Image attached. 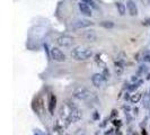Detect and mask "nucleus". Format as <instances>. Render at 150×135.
<instances>
[{
  "mask_svg": "<svg viewBox=\"0 0 150 135\" xmlns=\"http://www.w3.org/2000/svg\"><path fill=\"white\" fill-rule=\"evenodd\" d=\"M142 98V94H140V92H137L134 95H132L131 98H130V101L132 103V104H137V103H139L140 101V99Z\"/></svg>",
  "mask_w": 150,
  "mask_h": 135,
  "instance_id": "obj_12",
  "label": "nucleus"
},
{
  "mask_svg": "<svg viewBox=\"0 0 150 135\" xmlns=\"http://www.w3.org/2000/svg\"><path fill=\"white\" fill-rule=\"evenodd\" d=\"M91 82L96 88H104L106 84V77L103 73H95L91 77Z\"/></svg>",
  "mask_w": 150,
  "mask_h": 135,
  "instance_id": "obj_4",
  "label": "nucleus"
},
{
  "mask_svg": "<svg viewBox=\"0 0 150 135\" xmlns=\"http://www.w3.org/2000/svg\"><path fill=\"white\" fill-rule=\"evenodd\" d=\"M99 25L102 26V27H104V28H113L114 26H115V24L113 22H111V20H103V22H99Z\"/></svg>",
  "mask_w": 150,
  "mask_h": 135,
  "instance_id": "obj_13",
  "label": "nucleus"
},
{
  "mask_svg": "<svg viewBox=\"0 0 150 135\" xmlns=\"http://www.w3.org/2000/svg\"><path fill=\"white\" fill-rule=\"evenodd\" d=\"M51 58H52L53 61H57V62H64V61L67 60V58H66V54L62 52L61 50H59L58 47H53L51 49Z\"/></svg>",
  "mask_w": 150,
  "mask_h": 135,
  "instance_id": "obj_5",
  "label": "nucleus"
},
{
  "mask_svg": "<svg viewBox=\"0 0 150 135\" xmlns=\"http://www.w3.org/2000/svg\"><path fill=\"white\" fill-rule=\"evenodd\" d=\"M83 117V114L78 109V108H72V110L70 112V115H69V117H68V122L69 123H76V122H78V120H80Z\"/></svg>",
  "mask_w": 150,
  "mask_h": 135,
  "instance_id": "obj_7",
  "label": "nucleus"
},
{
  "mask_svg": "<svg viewBox=\"0 0 150 135\" xmlns=\"http://www.w3.org/2000/svg\"><path fill=\"white\" fill-rule=\"evenodd\" d=\"M147 67L146 65H141V67L139 68V71H138V75H144L146 72H147Z\"/></svg>",
  "mask_w": 150,
  "mask_h": 135,
  "instance_id": "obj_18",
  "label": "nucleus"
},
{
  "mask_svg": "<svg viewBox=\"0 0 150 135\" xmlns=\"http://www.w3.org/2000/svg\"><path fill=\"white\" fill-rule=\"evenodd\" d=\"M143 61H144V62H150V55L149 54H147V55H144V56H143Z\"/></svg>",
  "mask_w": 150,
  "mask_h": 135,
  "instance_id": "obj_19",
  "label": "nucleus"
},
{
  "mask_svg": "<svg viewBox=\"0 0 150 135\" xmlns=\"http://www.w3.org/2000/svg\"><path fill=\"white\" fill-rule=\"evenodd\" d=\"M149 96H150V92H149Z\"/></svg>",
  "mask_w": 150,
  "mask_h": 135,
  "instance_id": "obj_21",
  "label": "nucleus"
},
{
  "mask_svg": "<svg viewBox=\"0 0 150 135\" xmlns=\"http://www.w3.org/2000/svg\"><path fill=\"white\" fill-rule=\"evenodd\" d=\"M54 107H55V97H54V96H51V97H50V101H49V110H50L51 114H53Z\"/></svg>",
  "mask_w": 150,
  "mask_h": 135,
  "instance_id": "obj_14",
  "label": "nucleus"
},
{
  "mask_svg": "<svg viewBox=\"0 0 150 135\" xmlns=\"http://www.w3.org/2000/svg\"><path fill=\"white\" fill-rule=\"evenodd\" d=\"M80 1L83 2V4H86V5H88L91 8H97V5H96V2L94 0H80Z\"/></svg>",
  "mask_w": 150,
  "mask_h": 135,
  "instance_id": "obj_15",
  "label": "nucleus"
},
{
  "mask_svg": "<svg viewBox=\"0 0 150 135\" xmlns=\"http://www.w3.org/2000/svg\"><path fill=\"white\" fill-rule=\"evenodd\" d=\"M75 42V38L68 34H63V35H60L59 37L57 38V44L61 46V47H70L71 45L74 44Z\"/></svg>",
  "mask_w": 150,
  "mask_h": 135,
  "instance_id": "obj_3",
  "label": "nucleus"
},
{
  "mask_svg": "<svg viewBox=\"0 0 150 135\" xmlns=\"http://www.w3.org/2000/svg\"><path fill=\"white\" fill-rule=\"evenodd\" d=\"M85 37L87 38L88 41H91V42H94V41H96V38H97V36H96V34H95V30H88V32H86L85 33Z\"/></svg>",
  "mask_w": 150,
  "mask_h": 135,
  "instance_id": "obj_11",
  "label": "nucleus"
},
{
  "mask_svg": "<svg viewBox=\"0 0 150 135\" xmlns=\"http://www.w3.org/2000/svg\"><path fill=\"white\" fill-rule=\"evenodd\" d=\"M91 25H93V22H90L89 19H83V18L77 19V20L72 22V27L75 30H83V28H87Z\"/></svg>",
  "mask_w": 150,
  "mask_h": 135,
  "instance_id": "obj_6",
  "label": "nucleus"
},
{
  "mask_svg": "<svg viewBox=\"0 0 150 135\" xmlns=\"http://www.w3.org/2000/svg\"><path fill=\"white\" fill-rule=\"evenodd\" d=\"M66 135H69V134H66Z\"/></svg>",
  "mask_w": 150,
  "mask_h": 135,
  "instance_id": "obj_22",
  "label": "nucleus"
},
{
  "mask_svg": "<svg viewBox=\"0 0 150 135\" xmlns=\"http://www.w3.org/2000/svg\"><path fill=\"white\" fill-rule=\"evenodd\" d=\"M74 97L79 100H83V101H89L93 98H95V95L89 89H87L85 87H79L74 91Z\"/></svg>",
  "mask_w": 150,
  "mask_h": 135,
  "instance_id": "obj_2",
  "label": "nucleus"
},
{
  "mask_svg": "<svg viewBox=\"0 0 150 135\" xmlns=\"http://www.w3.org/2000/svg\"><path fill=\"white\" fill-rule=\"evenodd\" d=\"M141 83H142V81H141V80H140V81H138V82L133 83L131 87H129V90H130V91H133V90L138 89V88H139V86H140Z\"/></svg>",
  "mask_w": 150,
  "mask_h": 135,
  "instance_id": "obj_17",
  "label": "nucleus"
},
{
  "mask_svg": "<svg viewBox=\"0 0 150 135\" xmlns=\"http://www.w3.org/2000/svg\"><path fill=\"white\" fill-rule=\"evenodd\" d=\"M78 8H79V10H80V13H81L83 15L88 16V17H90V16L93 15V10H91V7H89L88 5L83 4V2H81V1L78 4Z\"/></svg>",
  "mask_w": 150,
  "mask_h": 135,
  "instance_id": "obj_8",
  "label": "nucleus"
},
{
  "mask_svg": "<svg viewBox=\"0 0 150 135\" xmlns=\"http://www.w3.org/2000/svg\"><path fill=\"white\" fill-rule=\"evenodd\" d=\"M143 24H146V25H149V26H150V18H147V19L143 22Z\"/></svg>",
  "mask_w": 150,
  "mask_h": 135,
  "instance_id": "obj_20",
  "label": "nucleus"
},
{
  "mask_svg": "<svg viewBox=\"0 0 150 135\" xmlns=\"http://www.w3.org/2000/svg\"><path fill=\"white\" fill-rule=\"evenodd\" d=\"M127 8H128L129 14L131 16L138 15V7H137V5H135V2L133 0H128L127 1Z\"/></svg>",
  "mask_w": 150,
  "mask_h": 135,
  "instance_id": "obj_9",
  "label": "nucleus"
},
{
  "mask_svg": "<svg viewBox=\"0 0 150 135\" xmlns=\"http://www.w3.org/2000/svg\"><path fill=\"white\" fill-rule=\"evenodd\" d=\"M93 55H94V51H93L90 47L86 46V45L76 46L75 49L71 51V56H72L76 61L89 60Z\"/></svg>",
  "mask_w": 150,
  "mask_h": 135,
  "instance_id": "obj_1",
  "label": "nucleus"
},
{
  "mask_svg": "<svg viewBox=\"0 0 150 135\" xmlns=\"http://www.w3.org/2000/svg\"><path fill=\"white\" fill-rule=\"evenodd\" d=\"M116 8H117V11L121 16H124L127 13V6L122 2V1H117L116 2Z\"/></svg>",
  "mask_w": 150,
  "mask_h": 135,
  "instance_id": "obj_10",
  "label": "nucleus"
},
{
  "mask_svg": "<svg viewBox=\"0 0 150 135\" xmlns=\"http://www.w3.org/2000/svg\"><path fill=\"white\" fill-rule=\"evenodd\" d=\"M149 104H150V96H149V94H148V95H146V97L143 99V106H144L146 108H148V107H149Z\"/></svg>",
  "mask_w": 150,
  "mask_h": 135,
  "instance_id": "obj_16",
  "label": "nucleus"
}]
</instances>
